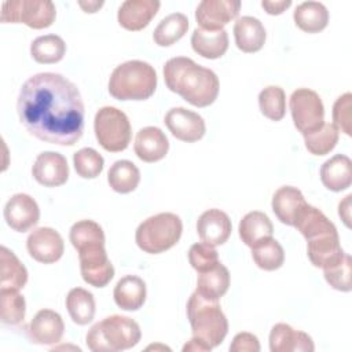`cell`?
<instances>
[{
	"label": "cell",
	"mask_w": 352,
	"mask_h": 352,
	"mask_svg": "<svg viewBox=\"0 0 352 352\" xmlns=\"http://www.w3.org/2000/svg\"><path fill=\"white\" fill-rule=\"evenodd\" d=\"M77 252L84 282L94 287H104L114 276V267L107 257L104 243L87 245Z\"/></svg>",
	"instance_id": "cell-10"
},
{
	"label": "cell",
	"mask_w": 352,
	"mask_h": 352,
	"mask_svg": "<svg viewBox=\"0 0 352 352\" xmlns=\"http://www.w3.org/2000/svg\"><path fill=\"white\" fill-rule=\"evenodd\" d=\"M351 256L345 253L344 258L338 264L323 270L326 282L336 290L351 292Z\"/></svg>",
	"instance_id": "cell-42"
},
{
	"label": "cell",
	"mask_w": 352,
	"mask_h": 352,
	"mask_svg": "<svg viewBox=\"0 0 352 352\" xmlns=\"http://www.w3.org/2000/svg\"><path fill=\"white\" fill-rule=\"evenodd\" d=\"M113 297L121 309L136 311L146 301V283L136 275H125L117 282Z\"/></svg>",
	"instance_id": "cell-24"
},
{
	"label": "cell",
	"mask_w": 352,
	"mask_h": 352,
	"mask_svg": "<svg viewBox=\"0 0 352 352\" xmlns=\"http://www.w3.org/2000/svg\"><path fill=\"white\" fill-rule=\"evenodd\" d=\"M271 352H312L315 349L312 338L287 323H276L270 333Z\"/></svg>",
	"instance_id": "cell-20"
},
{
	"label": "cell",
	"mask_w": 352,
	"mask_h": 352,
	"mask_svg": "<svg viewBox=\"0 0 352 352\" xmlns=\"http://www.w3.org/2000/svg\"><path fill=\"white\" fill-rule=\"evenodd\" d=\"M307 254L309 261L322 270L338 264L345 253L340 245L337 228L320 232L307 239Z\"/></svg>",
	"instance_id": "cell-12"
},
{
	"label": "cell",
	"mask_w": 352,
	"mask_h": 352,
	"mask_svg": "<svg viewBox=\"0 0 352 352\" xmlns=\"http://www.w3.org/2000/svg\"><path fill=\"white\" fill-rule=\"evenodd\" d=\"M212 348L205 344L202 340L197 338V337H192L184 346H183V351L187 352V351H198V352H206V351H210Z\"/></svg>",
	"instance_id": "cell-48"
},
{
	"label": "cell",
	"mask_w": 352,
	"mask_h": 352,
	"mask_svg": "<svg viewBox=\"0 0 352 352\" xmlns=\"http://www.w3.org/2000/svg\"><path fill=\"white\" fill-rule=\"evenodd\" d=\"M320 180L323 186L334 192L346 190L352 183V162L344 154H336L320 168Z\"/></svg>",
	"instance_id": "cell-23"
},
{
	"label": "cell",
	"mask_w": 352,
	"mask_h": 352,
	"mask_svg": "<svg viewBox=\"0 0 352 352\" xmlns=\"http://www.w3.org/2000/svg\"><path fill=\"white\" fill-rule=\"evenodd\" d=\"M188 261L197 272H204L214 267L219 261L216 249L206 243H194L188 250Z\"/></svg>",
	"instance_id": "cell-43"
},
{
	"label": "cell",
	"mask_w": 352,
	"mask_h": 352,
	"mask_svg": "<svg viewBox=\"0 0 352 352\" xmlns=\"http://www.w3.org/2000/svg\"><path fill=\"white\" fill-rule=\"evenodd\" d=\"M188 29V18L182 12H173L161 19L153 33L155 44L160 47H169L179 41Z\"/></svg>",
	"instance_id": "cell-34"
},
{
	"label": "cell",
	"mask_w": 352,
	"mask_h": 352,
	"mask_svg": "<svg viewBox=\"0 0 352 352\" xmlns=\"http://www.w3.org/2000/svg\"><path fill=\"white\" fill-rule=\"evenodd\" d=\"M66 52V44L56 34H45L34 38L30 44V55L38 63H56L62 60Z\"/></svg>",
	"instance_id": "cell-35"
},
{
	"label": "cell",
	"mask_w": 352,
	"mask_h": 352,
	"mask_svg": "<svg viewBox=\"0 0 352 352\" xmlns=\"http://www.w3.org/2000/svg\"><path fill=\"white\" fill-rule=\"evenodd\" d=\"M73 164L78 176L84 179H95L102 173L104 160L95 148L84 147L74 153Z\"/></svg>",
	"instance_id": "cell-41"
},
{
	"label": "cell",
	"mask_w": 352,
	"mask_h": 352,
	"mask_svg": "<svg viewBox=\"0 0 352 352\" xmlns=\"http://www.w3.org/2000/svg\"><path fill=\"white\" fill-rule=\"evenodd\" d=\"M230 287V272L226 265L217 263L214 267L198 272L197 290L202 297L209 300L221 298Z\"/></svg>",
	"instance_id": "cell-29"
},
{
	"label": "cell",
	"mask_w": 352,
	"mask_h": 352,
	"mask_svg": "<svg viewBox=\"0 0 352 352\" xmlns=\"http://www.w3.org/2000/svg\"><path fill=\"white\" fill-rule=\"evenodd\" d=\"M1 322L4 324L16 326L25 319L26 302L16 290H0Z\"/></svg>",
	"instance_id": "cell-39"
},
{
	"label": "cell",
	"mask_w": 352,
	"mask_h": 352,
	"mask_svg": "<svg viewBox=\"0 0 352 352\" xmlns=\"http://www.w3.org/2000/svg\"><path fill=\"white\" fill-rule=\"evenodd\" d=\"M302 136H304L305 147L311 154L326 155L336 147L340 133L333 124L323 122L320 128Z\"/></svg>",
	"instance_id": "cell-37"
},
{
	"label": "cell",
	"mask_w": 352,
	"mask_h": 352,
	"mask_svg": "<svg viewBox=\"0 0 352 352\" xmlns=\"http://www.w3.org/2000/svg\"><path fill=\"white\" fill-rule=\"evenodd\" d=\"M26 248L29 254L43 264L58 261L65 250L60 234L51 227H38L33 230L26 239Z\"/></svg>",
	"instance_id": "cell-11"
},
{
	"label": "cell",
	"mask_w": 352,
	"mask_h": 352,
	"mask_svg": "<svg viewBox=\"0 0 352 352\" xmlns=\"http://www.w3.org/2000/svg\"><path fill=\"white\" fill-rule=\"evenodd\" d=\"M352 95L349 92H345L341 95L333 106V121L334 126L344 132L345 135L351 136L352 129H351V120H352Z\"/></svg>",
	"instance_id": "cell-44"
},
{
	"label": "cell",
	"mask_w": 352,
	"mask_h": 352,
	"mask_svg": "<svg viewBox=\"0 0 352 352\" xmlns=\"http://www.w3.org/2000/svg\"><path fill=\"white\" fill-rule=\"evenodd\" d=\"M66 308L74 323L80 326L88 324L95 316L94 294L82 287H74L67 293Z\"/></svg>",
	"instance_id": "cell-33"
},
{
	"label": "cell",
	"mask_w": 352,
	"mask_h": 352,
	"mask_svg": "<svg viewBox=\"0 0 352 352\" xmlns=\"http://www.w3.org/2000/svg\"><path fill=\"white\" fill-rule=\"evenodd\" d=\"M140 337V327L132 318L111 315L89 329L85 342L94 352H118L133 348Z\"/></svg>",
	"instance_id": "cell-4"
},
{
	"label": "cell",
	"mask_w": 352,
	"mask_h": 352,
	"mask_svg": "<svg viewBox=\"0 0 352 352\" xmlns=\"http://www.w3.org/2000/svg\"><path fill=\"white\" fill-rule=\"evenodd\" d=\"M187 318L192 337L202 340L210 348L220 345L228 333V322L217 300L205 298L198 292L188 298Z\"/></svg>",
	"instance_id": "cell-5"
},
{
	"label": "cell",
	"mask_w": 352,
	"mask_h": 352,
	"mask_svg": "<svg viewBox=\"0 0 352 352\" xmlns=\"http://www.w3.org/2000/svg\"><path fill=\"white\" fill-rule=\"evenodd\" d=\"M94 131L99 144L110 153L124 151L131 142V122L124 111L113 106L96 111Z\"/></svg>",
	"instance_id": "cell-7"
},
{
	"label": "cell",
	"mask_w": 352,
	"mask_h": 352,
	"mask_svg": "<svg viewBox=\"0 0 352 352\" xmlns=\"http://www.w3.org/2000/svg\"><path fill=\"white\" fill-rule=\"evenodd\" d=\"M241 10L239 0H202L195 11V19L201 29L221 30L236 18Z\"/></svg>",
	"instance_id": "cell-13"
},
{
	"label": "cell",
	"mask_w": 352,
	"mask_h": 352,
	"mask_svg": "<svg viewBox=\"0 0 352 352\" xmlns=\"http://www.w3.org/2000/svg\"><path fill=\"white\" fill-rule=\"evenodd\" d=\"M16 111L21 124L37 139L73 146L82 136L84 103L74 82L59 73H38L21 87Z\"/></svg>",
	"instance_id": "cell-1"
},
{
	"label": "cell",
	"mask_w": 352,
	"mask_h": 352,
	"mask_svg": "<svg viewBox=\"0 0 352 352\" xmlns=\"http://www.w3.org/2000/svg\"><path fill=\"white\" fill-rule=\"evenodd\" d=\"M63 331V319L52 309H40L26 329L30 342L38 345L58 344L62 340Z\"/></svg>",
	"instance_id": "cell-17"
},
{
	"label": "cell",
	"mask_w": 352,
	"mask_h": 352,
	"mask_svg": "<svg viewBox=\"0 0 352 352\" xmlns=\"http://www.w3.org/2000/svg\"><path fill=\"white\" fill-rule=\"evenodd\" d=\"M164 80L172 92L195 107L212 104L219 95L220 82L216 73L191 58H170L164 66Z\"/></svg>",
	"instance_id": "cell-2"
},
{
	"label": "cell",
	"mask_w": 352,
	"mask_h": 352,
	"mask_svg": "<svg viewBox=\"0 0 352 352\" xmlns=\"http://www.w3.org/2000/svg\"><path fill=\"white\" fill-rule=\"evenodd\" d=\"M32 175L44 187H58L69 179V165L66 158L55 151L40 153L32 166Z\"/></svg>",
	"instance_id": "cell-16"
},
{
	"label": "cell",
	"mask_w": 352,
	"mask_h": 352,
	"mask_svg": "<svg viewBox=\"0 0 352 352\" xmlns=\"http://www.w3.org/2000/svg\"><path fill=\"white\" fill-rule=\"evenodd\" d=\"M296 25L307 33H319L329 23V11L319 1H304L293 12Z\"/></svg>",
	"instance_id": "cell-30"
},
{
	"label": "cell",
	"mask_w": 352,
	"mask_h": 352,
	"mask_svg": "<svg viewBox=\"0 0 352 352\" xmlns=\"http://www.w3.org/2000/svg\"><path fill=\"white\" fill-rule=\"evenodd\" d=\"M351 198H352L351 194L346 195L344 198V201L340 202V205H338V214L346 227H351V223H349V220H351Z\"/></svg>",
	"instance_id": "cell-47"
},
{
	"label": "cell",
	"mask_w": 352,
	"mask_h": 352,
	"mask_svg": "<svg viewBox=\"0 0 352 352\" xmlns=\"http://www.w3.org/2000/svg\"><path fill=\"white\" fill-rule=\"evenodd\" d=\"M191 47L198 55L206 59H217L228 48V34L224 29L205 30L197 28L191 34Z\"/></svg>",
	"instance_id": "cell-26"
},
{
	"label": "cell",
	"mask_w": 352,
	"mask_h": 352,
	"mask_svg": "<svg viewBox=\"0 0 352 352\" xmlns=\"http://www.w3.org/2000/svg\"><path fill=\"white\" fill-rule=\"evenodd\" d=\"M252 257L258 268L275 271L283 265L285 252L282 245L271 236L252 246Z\"/></svg>",
	"instance_id": "cell-36"
},
{
	"label": "cell",
	"mask_w": 352,
	"mask_h": 352,
	"mask_svg": "<svg viewBox=\"0 0 352 352\" xmlns=\"http://www.w3.org/2000/svg\"><path fill=\"white\" fill-rule=\"evenodd\" d=\"M28 282V270L12 250L0 248V290L19 292Z\"/></svg>",
	"instance_id": "cell-27"
},
{
	"label": "cell",
	"mask_w": 352,
	"mask_h": 352,
	"mask_svg": "<svg viewBox=\"0 0 352 352\" xmlns=\"http://www.w3.org/2000/svg\"><path fill=\"white\" fill-rule=\"evenodd\" d=\"M258 106L264 117L280 121L286 113V95L278 85H268L258 94Z\"/></svg>",
	"instance_id": "cell-38"
},
{
	"label": "cell",
	"mask_w": 352,
	"mask_h": 352,
	"mask_svg": "<svg viewBox=\"0 0 352 352\" xmlns=\"http://www.w3.org/2000/svg\"><path fill=\"white\" fill-rule=\"evenodd\" d=\"M290 6H292V0H276V1L264 0V1H261V7L270 15H279L285 10H287Z\"/></svg>",
	"instance_id": "cell-46"
},
{
	"label": "cell",
	"mask_w": 352,
	"mask_h": 352,
	"mask_svg": "<svg viewBox=\"0 0 352 352\" xmlns=\"http://www.w3.org/2000/svg\"><path fill=\"white\" fill-rule=\"evenodd\" d=\"M293 227H296L305 239H309L324 231L336 230V226L324 216V213L309 204H305L298 210Z\"/></svg>",
	"instance_id": "cell-31"
},
{
	"label": "cell",
	"mask_w": 352,
	"mask_h": 352,
	"mask_svg": "<svg viewBox=\"0 0 352 352\" xmlns=\"http://www.w3.org/2000/svg\"><path fill=\"white\" fill-rule=\"evenodd\" d=\"M231 352H258L260 351V342L258 338L252 334V333H238L231 345H230Z\"/></svg>",
	"instance_id": "cell-45"
},
{
	"label": "cell",
	"mask_w": 352,
	"mask_h": 352,
	"mask_svg": "<svg viewBox=\"0 0 352 352\" xmlns=\"http://www.w3.org/2000/svg\"><path fill=\"white\" fill-rule=\"evenodd\" d=\"M157 88L154 67L143 60H126L110 74L109 92L118 100H144Z\"/></svg>",
	"instance_id": "cell-3"
},
{
	"label": "cell",
	"mask_w": 352,
	"mask_h": 352,
	"mask_svg": "<svg viewBox=\"0 0 352 352\" xmlns=\"http://www.w3.org/2000/svg\"><path fill=\"white\" fill-rule=\"evenodd\" d=\"M238 231L242 242L252 248L256 243L271 238L274 234V226L265 213L253 210L242 217L238 226Z\"/></svg>",
	"instance_id": "cell-28"
},
{
	"label": "cell",
	"mask_w": 352,
	"mask_h": 352,
	"mask_svg": "<svg viewBox=\"0 0 352 352\" xmlns=\"http://www.w3.org/2000/svg\"><path fill=\"white\" fill-rule=\"evenodd\" d=\"M231 220L220 209H208L197 220V232L201 241L210 246L223 245L231 235Z\"/></svg>",
	"instance_id": "cell-18"
},
{
	"label": "cell",
	"mask_w": 352,
	"mask_h": 352,
	"mask_svg": "<svg viewBox=\"0 0 352 352\" xmlns=\"http://www.w3.org/2000/svg\"><path fill=\"white\" fill-rule=\"evenodd\" d=\"M234 37L236 47L246 54L257 52L265 43V28L254 16H241L234 25Z\"/></svg>",
	"instance_id": "cell-22"
},
{
	"label": "cell",
	"mask_w": 352,
	"mask_h": 352,
	"mask_svg": "<svg viewBox=\"0 0 352 352\" xmlns=\"http://www.w3.org/2000/svg\"><path fill=\"white\" fill-rule=\"evenodd\" d=\"M165 125L176 139L187 143L202 139L206 132L204 118L184 107L170 109L165 116Z\"/></svg>",
	"instance_id": "cell-14"
},
{
	"label": "cell",
	"mask_w": 352,
	"mask_h": 352,
	"mask_svg": "<svg viewBox=\"0 0 352 352\" xmlns=\"http://www.w3.org/2000/svg\"><path fill=\"white\" fill-rule=\"evenodd\" d=\"M290 113L294 126L302 133L316 131L324 122V107L320 96L309 88H298L290 96Z\"/></svg>",
	"instance_id": "cell-9"
},
{
	"label": "cell",
	"mask_w": 352,
	"mask_h": 352,
	"mask_svg": "<svg viewBox=\"0 0 352 352\" xmlns=\"http://www.w3.org/2000/svg\"><path fill=\"white\" fill-rule=\"evenodd\" d=\"M56 10L50 0H8L1 6L3 23H25L32 29H45L55 21Z\"/></svg>",
	"instance_id": "cell-8"
},
{
	"label": "cell",
	"mask_w": 352,
	"mask_h": 352,
	"mask_svg": "<svg viewBox=\"0 0 352 352\" xmlns=\"http://www.w3.org/2000/svg\"><path fill=\"white\" fill-rule=\"evenodd\" d=\"M40 219L37 202L28 194L12 195L4 206V220L14 231L25 232L34 227Z\"/></svg>",
	"instance_id": "cell-15"
},
{
	"label": "cell",
	"mask_w": 352,
	"mask_h": 352,
	"mask_svg": "<svg viewBox=\"0 0 352 352\" xmlns=\"http://www.w3.org/2000/svg\"><path fill=\"white\" fill-rule=\"evenodd\" d=\"M133 150L139 160L144 162H157L166 155L169 142L160 128L144 126L136 133Z\"/></svg>",
	"instance_id": "cell-21"
},
{
	"label": "cell",
	"mask_w": 352,
	"mask_h": 352,
	"mask_svg": "<svg viewBox=\"0 0 352 352\" xmlns=\"http://www.w3.org/2000/svg\"><path fill=\"white\" fill-rule=\"evenodd\" d=\"M107 182L116 192L128 194L138 187L140 182V172L132 161L118 160L110 166L107 172Z\"/></svg>",
	"instance_id": "cell-32"
},
{
	"label": "cell",
	"mask_w": 352,
	"mask_h": 352,
	"mask_svg": "<svg viewBox=\"0 0 352 352\" xmlns=\"http://www.w3.org/2000/svg\"><path fill=\"white\" fill-rule=\"evenodd\" d=\"M302 192L293 186L278 188L272 197V210L278 220L286 226H293L298 210L305 205Z\"/></svg>",
	"instance_id": "cell-25"
},
{
	"label": "cell",
	"mask_w": 352,
	"mask_h": 352,
	"mask_svg": "<svg viewBox=\"0 0 352 352\" xmlns=\"http://www.w3.org/2000/svg\"><path fill=\"white\" fill-rule=\"evenodd\" d=\"M78 6L85 12H96L103 6V1H78Z\"/></svg>",
	"instance_id": "cell-49"
},
{
	"label": "cell",
	"mask_w": 352,
	"mask_h": 352,
	"mask_svg": "<svg viewBox=\"0 0 352 352\" xmlns=\"http://www.w3.org/2000/svg\"><path fill=\"white\" fill-rule=\"evenodd\" d=\"M183 231L182 219L170 212L158 213L143 220L136 228V245L146 253L158 254L173 248Z\"/></svg>",
	"instance_id": "cell-6"
},
{
	"label": "cell",
	"mask_w": 352,
	"mask_h": 352,
	"mask_svg": "<svg viewBox=\"0 0 352 352\" xmlns=\"http://www.w3.org/2000/svg\"><path fill=\"white\" fill-rule=\"evenodd\" d=\"M160 6L158 0H126L118 8V23L131 32L142 30L157 15Z\"/></svg>",
	"instance_id": "cell-19"
},
{
	"label": "cell",
	"mask_w": 352,
	"mask_h": 352,
	"mask_svg": "<svg viewBox=\"0 0 352 352\" xmlns=\"http://www.w3.org/2000/svg\"><path fill=\"white\" fill-rule=\"evenodd\" d=\"M69 238L76 250L92 243H104V232L94 220H80L74 223L70 228Z\"/></svg>",
	"instance_id": "cell-40"
}]
</instances>
